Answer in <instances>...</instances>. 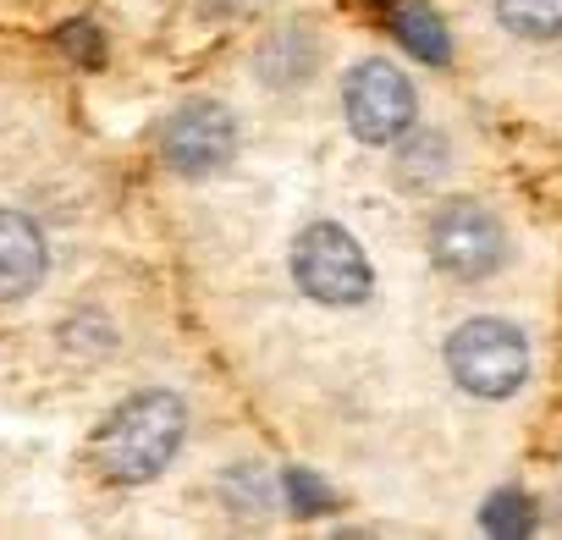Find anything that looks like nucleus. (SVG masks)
I'll use <instances>...</instances> for the list:
<instances>
[{
	"instance_id": "9d476101",
	"label": "nucleus",
	"mask_w": 562,
	"mask_h": 540,
	"mask_svg": "<svg viewBox=\"0 0 562 540\" xmlns=\"http://www.w3.org/2000/svg\"><path fill=\"white\" fill-rule=\"evenodd\" d=\"M480 524H485V535L513 540V535H529V529H535V507H529V496H518V491H496V496L480 507Z\"/></svg>"
},
{
	"instance_id": "7ed1b4c3",
	"label": "nucleus",
	"mask_w": 562,
	"mask_h": 540,
	"mask_svg": "<svg viewBox=\"0 0 562 540\" xmlns=\"http://www.w3.org/2000/svg\"><path fill=\"white\" fill-rule=\"evenodd\" d=\"M293 277L315 304L348 310L370 299V259L359 248L353 232H342L337 221H310L293 243Z\"/></svg>"
},
{
	"instance_id": "39448f33",
	"label": "nucleus",
	"mask_w": 562,
	"mask_h": 540,
	"mask_svg": "<svg viewBox=\"0 0 562 540\" xmlns=\"http://www.w3.org/2000/svg\"><path fill=\"white\" fill-rule=\"evenodd\" d=\"M160 155L182 177H215V171H226L232 155H237V122H232V111L215 105V100L177 105L166 116V127H160Z\"/></svg>"
},
{
	"instance_id": "6e6552de",
	"label": "nucleus",
	"mask_w": 562,
	"mask_h": 540,
	"mask_svg": "<svg viewBox=\"0 0 562 540\" xmlns=\"http://www.w3.org/2000/svg\"><path fill=\"white\" fill-rule=\"evenodd\" d=\"M392 34H397V45H408L430 67H447V56H452V34H447V23L425 7V0H397L392 7Z\"/></svg>"
},
{
	"instance_id": "f257e3e1",
	"label": "nucleus",
	"mask_w": 562,
	"mask_h": 540,
	"mask_svg": "<svg viewBox=\"0 0 562 540\" xmlns=\"http://www.w3.org/2000/svg\"><path fill=\"white\" fill-rule=\"evenodd\" d=\"M182 430L188 408L177 392H138L94 430V469L111 485H144L177 458Z\"/></svg>"
},
{
	"instance_id": "0eeeda50",
	"label": "nucleus",
	"mask_w": 562,
	"mask_h": 540,
	"mask_svg": "<svg viewBox=\"0 0 562 540\" xmlns=\"http://www.w3.org/2000/svg\"><path fill=\"white\" fill-rule=\"evenodd\" d=\"M45 232L23 215V210H0V304H18L45 282Z\"/></svg>"
},
{
	"instance_id": "20e7f679",
	"label": "nucleus",
	"mask_w": 562,
	"mask_h": 540,
	"mask_svg": "<svg viewBox=\"0 0 562 540\" xmlns=\"http://www.w3.org/2000/svg\"><path fill=\"white\" fill-rule=\"evenodd\" d=\"M502 254H507V237H502V221L485 204L452 199V204L436 210V221H430V259L447 270V277L480 282V277H491V270L502 265Z\"/></svg>"
},
{
	"instance_id": "f03ea898",
	"label": "nucleus",
	"mask_w": 562,
	"mask_h": 540,
	"mask_svg": "<svg viewBox=\"0 0 562 540\" xmlns=\"http://www.w3.org/2000/svg\"><path fill=\"white\" fill-rule=\"evenodd\" d=\"M447 370L463 392H474L485 403H502L529 375V342H524L518 326H507L496 315H474L447 337Z\"/></svg>"
},
{
	"instance_id": "423d86ee",
	"label": "nucleus",
	"mask_w": 562,
	"mask_h": 540,
	"mask_svg": "<svg viewBox=\"0 0 562 540\" xmlns=\"http://www.w3.org/2000/svg\"><path fill=\"white\" fill-rule=\"evenodd\" d=\"M342 105L359 144H397L414 127V83L392 61H359L348 72Z\"/></svg>"
},
{
	"instance_id": "9b49d317",
	"label": "nucleus",
	"mask_w": 562,
	"mask_h": 540,
	"mask_svg": "<svg viewBox=\"0 0 562 540\" xmlns=\"http://www.w3.org/2000/svg\"><path fill=\"white\" fill-rule=\"evenodd\" d=\"M288 496L299 513H331V491L315 474H288Z\"/></svg>"
},
{
	"instance_id": "1a4fd4ad",
	"label": "nucleus",
	"mask_w": 562,
	"mask_h": 540,
	"mask_svg": "<svg viewBox=\"0 0 562 540\" xmlns=\"http://www.w3.org/2000/svg\"><path fill=\"white\" fill-rule=\"evenodd\" d=\"M496 18L518 40H557L562 34V0H496Z\"/></svg>"
}]
</instances>
